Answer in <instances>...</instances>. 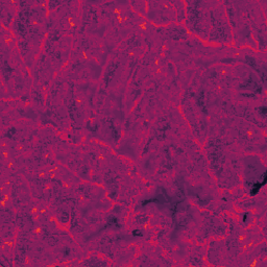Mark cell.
<instances>
[{
  "mask_svg": "<svg viewBox=\"0 0 267 267\" xmlns=\"http://www.w3.org/2000/svg\"><path fill=\"white\" fill-rule=\"evenodd\" d=\"M259 113L261 114V116L263 117V118H265V116H266V111H267V108L266 107H260L259 108Z\"/></svg>",
  "mask_w": 267,
  "mask_h": 267,
  "instance_id": "obj_1",
  "label": "cell"
}]
</instances>
